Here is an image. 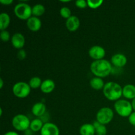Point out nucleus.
I'll return each instance as SVG.
<instances>
[{"mask_svg": "<svg viewBox=\"0 0 135 135\" xmlns=\"http://www.w3.org/2000/svg\"><path fill=\"white\" fill-rule=\"evenodd\" d=\"M123 96L129 100L135 98V86L133 84H127L123 88Z\"/></svg>", "mask_w": 135, "mask_h": 135, "instance_id": "dca6fc26", "label": "nucleus"}, {"mask_svg": "<svg viewBox=\"0 0 135 135\" xmlns=\"http://www.w3.org/2000/svg\"><path fill=\"white\" fill-rule=\"evenodd\" d=\"M114 116L113 110L109 108H102L96 114V121L102 125H107L112 121Z\"/></svg>", "mask_w": 135, "mask_h": 135, "instance_id": "0eeeda50", "label": "nucleus"}, {"mask_svg": "<svg viewBox=\"0 0 135 135\" xmlns=\"http://www.w3.org/2000/svg\"><path fill=\"white\" fill-rule=\"evenodd\" d=\"M114 108L117 114L123 117H129L133 110L131 103L125 100L116 101L114 104Z\"/></svg>", "mask_w": 135, "mask_h": 135, "instance_id": "7ed1b4c3", "label": "nucleus"}, {"mask_svg": "<svg viewBox=\"0 0 135 135\" xmlns=\"http://www.w3.org/2000/svg\"><path fill=\"white\" fill-rule=\"evenodd\" d=\"M55 83L51 79H46L44 80L40 86V90L42 92L45 94L51 93L55 89Z\"/></svg>", "mask_w": 135, "mask_h": 135, "instance_id": "4468645a", "label": "nucleus"}, {"mask_svg": "<svg viewBox=\"0 0 135 135\" xmlns=\"http://www.w3.org/2000/svg\"><path fill=\"white\" fill-rule=\"evenodd\" d=\"M131 104H132V106H133V110H134L135 112V98L133 99V101H132Z\"/></svg>", "mask_w": 135, "mask_h": 135, "instance_id": "2f4dec72", "label": "nucleus"}, {"mask_svg": "<svg viewBox=\"0 0 135 135\" xmlns=\"http://www.w3.org/2000/svg\"><path fill=\"white\" fill-rule=\"evenodd\" d=\"M46 111V106L44 103H36L32 108V113L36 117H40L44 115Z\"/></svg>", "mask_w": 135, "mask_h": 135, "instance_id": "2eb2a0df", "label": "nucleus"}, {"mask_svg": "<svg viewBox=\"0 0 135 135\" xmlns=\"http://www.w3.org/2000/svg\"><path fill=\"white\" fill-rule=\"evenodd\" d=\"M0 38L1 40L4 42H7L10 40V34L8 31L5 30H2L0 33Z\"/></svg>", "mask_w": 135, "mask_h": 135, "instance_id": "a878e982", "label": "nucleus"}, {"mask_svg": "<svg viewBox=\"0 0 135 135\" xmlns=\"http://www.w3.org/2000/svg\"><path fill=\"white\" fill-rule=\"evenodd\" d=\"M90 86L96 90H100L104 88L105 84L104 80L100 77H94L90 81Z\"/></svg>", "mask_w": 135, "mask_h": 135, "instance_id": "a211bd4d", "label": "nucleus"}, {"mask_svg": "<svg viewBox=\"0 0 135 135\" xmlns=\"http://www.w3.org/2000/svg\"><path fill=\"white\" fill-rule=\"evenodd\" d=\"M112 67L111 63L105 59L94 61L90 65V71L96 77L104 78L111 73Z\"/></svg>", "mask_w": 135, "mask_h": 135, "instance_id": "f257e3e1", "label": "nucleus"}, {"mask_svg": "<svg viewBox=\"0 0 135 135\" xmlns=\"http://www.w3.org/2000/svg\"><path fill=\"white\" fill-rule=\"evenodd\" d=\"M104 3L103 0H100V1H92V0H88L87 1V3H88V6L90 8L93 9H96L97 8L100 7L102 3Z\"/></svg>", "mask_w": 135, "mask_h": 135, "instance_id": "b1692460", "label": "nucleus"}, {"mask_svg": "<svg viewBox=\"0 0 135 135\" xmlns=\"http://www.w3.org/2000/svg\"><path fill=\"white\" fill-rule=\"evenodd\" d=\"M14 13L15 15L21 20H28L32 15L31 7L25 3H20L15 5Z\"/></svg>", "mask_w": 135, "mask_h": 135, "instance_id": "39448f33", "label": "nucleus"}, {"mask_svg": "<svg viewBox=\"0 0 135 135\" xmlns=\"http://www.w3.org/2000/svg\"><path fill=\"white\" fill-rule=\"evenodd\" d=\"M90 57L95 61L104 59L105 55V50L104 47L100 46H94L88 51Z\"/></svg>", "mask_w": 135, "mask_h": 135, "instance_id": "6e6552de", "label": "nucleus"}, {"mask_svg": "<svg viewBox=\"0 0 135 135\" xmlns=\"http://www.w3.org/2000/svg\"><path fill=\"white\" fill-rule=\"evenodd\" d=\"M111 62L115 67H123L126 65L127 63V58L123 54H117L112 57Z\"/></svg>", "mask_w": 135, "mask_h": 135, "instance_id": "9d476101", "label": "nucleus"}, {"mask_svg": "<svg viewBox=\"0 0 135 135\" xmlns=\"http://www.w3.org/2000/svg\"><path fill=\"white\" fill-rule=\"evenodd\" d=\"M60 15L63 18L68 19L71 17V11L69 8L67 7H63L60 9Z\"/></svg>", "mask_w": 135, "mask_h": 135, "instance_id": "393cba45", "label": "nucleus"}, {"mask_svg": "<svg viewBox=\"0 0 135 135\" xmlns=\"http://www.w3.org/2000/svg\"><path fill=\"white\" fill-rule=\"evenodd\" d=\"M42 83V81L40 78L38 77V76H34V77H32L30 79L28 84L30 85V88L36 89V88H38L39 87L40 88Z\"/></svg>", "mask_w": 135, "mask_h": 135, "instance_id": "5701e85b", "label": "nucleus"}, {"mask_svg": "<svg viewBox=\"0 0 135 135\" xmlns=\"http://www.w3.org/2000/svg\"><path fill=\"white\" fill-rule=\"evenodd\" d=\"M40 135H59V129L54 123H46L40 131Z\"/></svg>", "mask_w": 135, "mask_h": 135, "instance_id": "1a4fd4ad", "label": "nucleus"}, {"mask_svg": "<svg viewBox=\"0 0 135 135\" xmlns=\"http://www.w3.org/2000/svg\"><path fill=\"white\" fill-rule=\"evenodd\" d=\"M11 43L15 48L22 50L25 44V36L21 33H16L11 37Z\"/></svg>", "mask_w": 135, "mask_h": 135, "instance_id": "9b49d317", "label": "nucleus"}, {"mask_svg": "<svg viewBox=\"0 0 135 135\" xmlns=\"http://www.w3.org/2000/svg\"><path fill=\"white\" fill-rule=\"evenodd\" d=\"M44 125V124H43V122L40 119H35L30 122V129L33 132L40 131Z\"/></svg>", "mask_w": 135, "mask_h": 135, "instance_id": "aec40b11", "label": "nucleus"}, {"mask_svg": "<svg viewBox=\"0 0 135 135\" xmlns=\"http://www.w3.org/2000/svg\"><path fill=\"white\" fill-rule=\"evenodd\" d=\"M103 93L108 100L111 101H117L123 96V88L117 83L108 82L105 83Z\"/></svg>", "mask_w": 135, "mask_h": 135, "instance_id": "f03ea898", "label": "nucleus"}, {"mask_svg": "<svg viewBox=\"0 0 135 135\" xmlns=\"http://www.w3.org/2000/svg\"><path fill=\"white\" fill-rule=\"evenodd\" d=\"M61 2H63V3H67V2H69V0H67V1H61Z\"/></svg>", "mask_w": 135, "mask_h": 135, "instance_id": "f704fd0d", "label": "nucleus"}, {"mask_svg": "<svg viewBox=\"0 0 135 135\" xmlns=\"http://www.w3.org/2000/svg\"><path fill=\"white\" fill-rule=\"evenodd\" d=\"M26 25L29 30L32 32H37L41 28L42 22L38 17H31L26 21Z\"/></svg>", "mask_w": 135, "mask_h": 135, "instance_id": "ddd939ff", "label": "nucleus"}, {"mask_svg": "<svg viewBox=\"0 0 135 135\" xmlns=\"http://www.w3.org/2000/svg\"><path fill=\"white\" fill-rule=\"evenodd\" d=\"M66 27L70 32H75L80 26V20L76 16H71L66 21Z\"/></svg>", "mask_w": 135, "mask_h": 135, "instance_id": "f8f14e48", "label": "nucleus"}, {"mask_svg": "<svg viewBox=\"0 0 135 135\" xmlns=\"http://www.w3.org/2000/svg\"><path fill=\"white\" fill-rule=\"evenodd\" d=\"M93 125L95 128L96 135H106L107 128L105 125L100 123L97 121L94 122Z\"/></svg>", "mask_w": 135, "mask_h": 135, "instance_id": "4be33fe9", "label": "nucleus"}, {"mask_svg": "<svg viewBox=\"0 0 135 135\" xmlns=\"http://www.w3.org/2000/svg\"><path fill=\"white\" fill-rule=\"evenodd\" d=\"M3 86V80L2 79H0V88H2Z\"/></svg>", "mask_w": 135, "mask_h": 135, "instance_id": "473e14b6", "label": "nucleus"}, {"mask_svg": "<svg viewBox=\"0 0 135 135\" xmlns=\"http://www.w3.org/2000/svg\"><path fill=\"white\" fill-rule=\"evenodd\" d=\"M129 121L132 125L135 126V112H133L129 117Z\"/></svg>", "mask_w": 135, "mask_h": 135, "instance_id": "c85d7f7f", "label": "nucleus"}, {"mask_svg": "<svg viewBox=\"0 0 135 135\" xmlns=\"http://www.w3.org/2000/svg\"><path fill=\"white\" fill-rule=\"evenodd\" d=\"M80 135H94L96 134L95 128L93 124L86 123L82 125L80 128Z\"/></svg>", "mask_w": 135, "mask_h": 135, "instance_id": "f3484780", "label": "nucleus"}, {"mask_svg": "<svg viewBox=\"0 0 135 135\" xmlns=\"http://www.w3.org/2000/svg\"><path fill=\"white\" fill-rule=\"evenodd\" d=\"M30 122L28 117L23 114H18L15 116L12 120L13 127L19 131H26L30 128Z\"/></svg>", "mask_w": 135, "mask_h": 135, "instance_id": "20e7f679", "label": "nucleus"}, {"mask_svg": "<svg viewBox=\"0 0 135 135\" xmlns=\"http://www.w3.org/2000/svg\"><path fill=\"white\" fill-rule=\"evenodd\" d=\"M3 135H18V134L15 131H9L7 132V133H5V134H4Z\"/></svg>", "mask_w": 135, "mask_h": 135, "instance_id": "7c9ffc66", "label": "nucleus"}, {"mask_svg": "<svg viewBox=\"0 0 135 135\" xmlns=\"http://www.w3.org/2000/svg\"><path fill=\"white\" fill-rule=\"evenodd\" d=\"M45 11L44 6L42 4H36L32 8V13L34 17H40L45 13Z\"/></svg>", "mask_w": 135, "mask_h": 135, "instance_id": "412c9836", "label": "nucleus"}, {"mask_svg": "<svg viewBox=\"0 0 135 135\" xmlns=\"http://www.w3.org/2000/svg\"><path fill=\"white\" fill-rule=\"evenodd\" d=\"M0 3L4 5H9L13 3V0H0Z\"/></svg>", "mask_w": 135, "mask_h": 135, "instance_id": "c756f323", "label": "nucleus"}, {"mask_svg": "<svg viewBox=\"0 0 135 135\" xmlns=\"http://www.w3.org/2000/svg\"><path fill=\"white\" fill-rule=\"evenodd\" d=\"M75 5L78 8H80V9H84L88 6L87 1L84 0H77L75 2Z\"/></svg>", "mask_w": 135, "mask_h": 135, "instance_id": "bb28decb", "label": "nucleus"}, {"mask_svg": "<svg viewBox=\"0 0 135 135\" xmlns=\"http://www.w3.org/2000/svg\"><path fill=\"white\" fill-rule=\"evenodd\" d=\"M31 88L29 84L25 82H18L13 86V93L16 97L19 98H26L30 93Z\"/></svg>", "mask_w": 135, "mask_h": 135, "instance_id": "423d86ee", "label": "nucleus"}, {"mask_svg": "<svg viewBox=\"0 0 135 135\" xmlns=\"http://www.w3.org/2000/svg\"><path fill=\"white\" fill-rule=\"evenodd\" d=\"M11 22V18L7 13H2L0 14V30H5V29L9 26Z\"/></svg>", "mask_w": 135, "mask_h": 135, "instance_id": "6ab92c4d", "label": "nucleus"}, {"mask_svg": "<svg viewBox=\"0 0 135 135\" xmlns=\"http://www.w3.org/2000/svg\"><path fill=\"white\" fill-rule=\"evenodd\" d=\"M2 112H3V110H2V108H0V115H2Z\"/></svg>", "mask_w": 135, "mask_h": 135, "instance_id": "72a5a7b5", "label": "nucleus"}, {"mask_svg": "<svg viewBox=\"0 0 135 135\" xmlns=\"http://www.w3.org/2000/svg\"><path fill=\"white\" fill-rule=\"evenodd\" d=\"M18 55V58L20 60H23L26 57V53L24 50H20L18 52V55Z\"/></svg>", "mask_w": 135, "mask_h": 135, "instance_id": "cd10ccee", "label": "nucleus"}]
</instances>
